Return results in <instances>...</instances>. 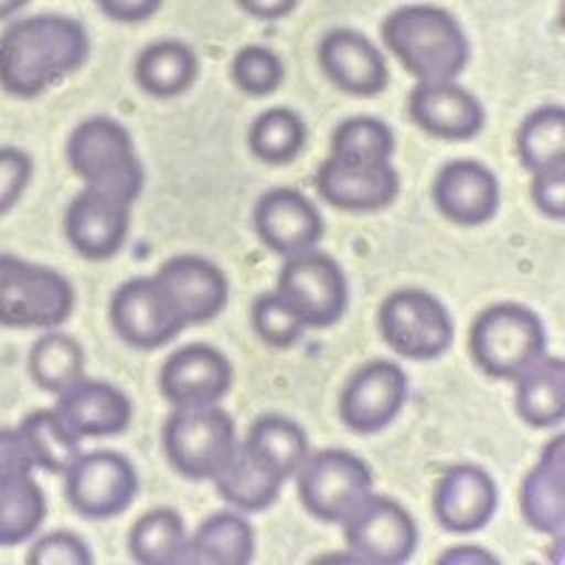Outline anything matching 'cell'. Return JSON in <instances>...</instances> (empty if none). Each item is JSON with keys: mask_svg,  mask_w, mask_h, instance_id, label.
Masks as SVG:
<instances>
[{"mask_svg": "<svg viewBox=\"0 0 565 565\" xmlns=\"http://www.w3.org/2000/svg\"><path fill=\"white\" fill-rule=\"evenodd\" d=\"M134 79L141 94L150 99L168 103V99L184 97L199 79V54L184 40H156L136 57Z\"/></svg>", "mask_w": 565, "mask_h": 565, "instance_id": "cell-26", "label": "cell"}, {"mask_svg": "<svg viewBox=\"0 0 565 565\" xmlns=\"http://www.w3.org/2000/svg\"><path fill=\"white\" fill-rule=\"evenodd\" d=\"M407 114L413 125L441 141H472L487 128L483 103L458 83H416Z\"/></svg>", "mask_w": 565, "mask_h": 565, "instance_id": "cell-22", "label": "cell"}, {"mask_svg": "<svg viewBox=\"0 0 565 565\" xmlns=\"http://www.w3.org/2000/svg\"><path fill=\"white\" fill-rule=\"evenodd\" d=\"M232 83L252 99L275 97L286 83L282 57L266 45H244L232 57Z\"/></svg>", "mask_w": 565, "mask_h": 565, "instance_id": "cell-38", "label": "cell"}, {"mask_svg": "<svg viewBox=\"0 0 565 565\" xmlns=\"http://www.w3.org/2000/svg\"><path fill=\"white\" fill-rule=\"evenodd\" d=\"M532 201L548 221H565V161L532 175Z\"/></svg>", "mask_w": 565, "mask_h": 565, "instance_id": "cell-41", "label": "cell"}, {"mask_svg": "<svg viewBox=\"0 0 565 565\" xmlns=\"http://www.w3.org/2000/svg\"><path fill=\"white\" fill-rule=\"evenodd\" d=\"M467 559H478V563H498L489 552L483 548H450V552L444 554L438 563H467Z\"/></svg>", "mask_w": 565, "mask_h": 565, "instance_id": "cell-44", "label": "cell"}, {"mask_svg": "<svg viewBox=\"0 0 565 565\" xmlns=\"http://www.w3.org/2000/svg\"><path fill=\"white\" fill-rule=\"evenodd\" d=\"M252 328L271 351H291L309 331L300 311L280 291H266L252 302Z\"/></svg>", "mask_w": 565, "mask_h": 565, "instance_id": "cell-37", "label": "cell"}, {"mask_svg": "<svg viewBox=\"0 0 565 565\" xmlns=\"http://www.w3.org/2000/svg\"><path fill=\"white\" fill-rule=\"evenodd\" d=\"M241 447L255 461L266 463V467H271L289 481V478L297 476L300 463L309 458V433L295 418L269 413V416H260L257 422H252Z\"/></svg>", "mask_w": 565, "mask_h": 565, "instance_id": "cell-30", "label": "cell"}, {"mask_svg": "<svg viewBox=\"0 0 565 565\" xmlns=\"http://www.w3.org/2000/svg\"><path fill=\"white\" fill-rule=\"evenodd\" d=\"M54 411L79 438H116L130 427L134 402L110 382L83 380L57 396Z\"/></svg>", "mask_w": 565, "mask_h": 565, "instance_id": "cell-24", "label": "cell"}, {"mask_svg": "<svg viewBox=\"0 0 565 565\" xmlns=\"http://www.w3.org/2000/svg\"><path fill=\"white\" fill-rule=\"evenodd\" d=\"M90 54L88 29L77 18L40 12L20 18L0 38V83L14 99H38L74 77Z\"/></svg>", "mask_w": 565, "mask_h": 565, "instance_id": "cell-1", "label": "cell"}, {"mask_svg": "<svg viewBox=\"0 0 565 565\" xmlns=\"http://www.w3.org/2000/svg\"><path fill=\"white\" fill-rule=\"evenodd\" d=\"M433 204L456 226H483L501 210V181L478 159H452L436 173Z\"/></svg>", "mask_w": 565, "mask_h": 565, "instance_id": "cell-21", "label": "cell"}, {"mask_svg": "<svg viewBox=\"0 0 565 565\" xmlns=\"http://www.w3.org/2000/svg\"><path fill=\"white\" fill-rule=\"evenodd\" d=\"M518 159L529 173L554 168L565 161V108L559 103H548L534 108L518 128L514 136Z\"/></svg>", "mask_w": 565, "mask_h": 565, "instance_id": "cell-36", "label": "cell"}, {"mask_svg": "<svg viewBox=\"0 0 565 565\" xmlns=\"http://www.w3.org/2000/svg\"><path fill=\"white\" fill-rule=\"evenodd\" d=\"M65 159L88 190L134 204L145 193L148 170L136 153L134 136L119 119L90 116L71 130L65 141Z\"/></svg>", "mask_w": 565, "mask_h": 565, "instance_id": "cell-3", "label": "cell"}, {"mask_svg": "<svg viewBox=\"0 0 565 565\" xmlns=\"http://www.w3.org/2000/svg\"><path fill=\"white\" fill-rule=\"evenodd\" d=\"M396 134L380 116H351L331 134V156L340 164H393Z\"/></svg>", "mask_w": 565, "mask_h": 565, "instance_id": "cell-35", "label": "cell"}, {"mask_svg": "<svg viewBox=\"0 0 565 565\" xmlns=\"http://www.w3.org/2000/svg\"><path fill=\"white\" fill-rule=\"evenodd\" d=\"M235 385L230 356L206 342H190L164 360L159 391L173 407L221 405Z\"/></svg>", "mask_w": 565, "mask_h": 565, "instance_id": "cell-16", "label": "cell"}, {"mask_svg": "<svg viewBox=\"0 0 565 565\" xmlns=\"http://www.w3.org/2000/svg\"><path fill=\"white\" fill-rule=\"evenodd\" d=\"M161 450L181 478L212 483L241 450L238 424L221 405L173 407L161 427Z\"/></svg>", "mask_w": 565, "mask_h": 565, "instance_id": "cell-5", "label": "cell"}, {"mask_svg": "<svg viewBox=\"0 0 565 565\" xmlns=\"http://www.w3.org/2000/svg\"><path fill=\"white\" fill-rule=\"evenodd\" d=\"M317 193L328 206L351 215H376L396 204L402 175L396 164H340L326 159L317 170Z\"/></svg>", "mask_w": 565, "mask_h": 565, "instance_id": "cell-23", "label": "cell"}, {"mask_svg": "<svg viewBox=\"0 0 565 565\" xmlns=\"http://www.w3.org/2000/svg\"><path fill=\"white\" fill-rule=\"evenodd\" d=\"M108 320L119 342L134 351H159L184 331L153 277H130L110 295Z\"/></svg>", "mask_w": 565, "mask_h": 565, "instance_id": "cell-17", "label": "cell"}, {"mask_svg": "<svg viewBox=\"0 0 565 565\" xmlns=\"http://www.w3.org/2000/svg\"><path fill=\"white\" fill-rule=\"evenodd\" d=\"M317 60L328 83L348 97L373 99L391 85L385 54L356 29H331L322 34Z\"/></svg>", "mask_w": 565, "mask_h": 565, "instance_id": "cell-19", "label": "cell"}, {"mask_svg": "<svg viewBox=\"0 0 565 565\" xmlns=\"http://www.w3.org/2000/svg\"><path fill=\"white\" fill-rule=\"evenodd\" d=\"M49 501L34 481V463L23 452L18 433L0 430V546H23L43 526Z\"/></svg>", "mask_w": 565, "mask_h": 565, "instance_id": "cell-13", "label": "cell"}, {"mask_svg": "<svg viewBox=\"0 0 565 565\" xmlns=\"http://www.w3.org/2000/svg\"><path fill=\"white\" fill-rule=\"evenodd\" d=\"M257 238L282 260L311 252L326 238V218L297 186H275L257 199L252 212Z\"/></svg>", "mask_w": 565, "mask_h": 565, "instance_id": "cell-15", "label": "cell"}, {"mask_svg": "<svg viewBox=\"0 0 565 565\" xmlns=\"http://www.w3.org/2000/svg\"><path fill=\"white\" fill-rule=\"evenodd\" d=\"M65 241L88 264L114 260L128 244L130 206L85 186L63 218Z\"/></svg>", "mask_w": 565, "mask_h": 565, "instance_id": "cell-20", "label": "cell"}, {"mask_svg": "<svg viewBox=\"0 0 565 565\" xmlns=\"http://www.w3.org/2000/svg\"><path fill=\"white\" fill-rule=\"evenodd\" d=\"M77 306L74 282L57 269L0 255V326L14 331H57Z\"/></svg>", "mask_w": 565, "mask_h": 565, "instance_id": "cell-6", "label": "cell"}, {"mask_svg": "<svg viewBox=\"0 0 565 565\" xmlns=\"http://www.w3.org/2000/svg\"><path fill=\"white\" fill-rule=\"evenodd\" d=\"M342 529L353 559L365 565H405L422 543L416 518L398 501L376 492Z\"/></svg>", "mask_w": 565, "mask_h": 565, "instance_id": "cell-12", "label": "cell"}, {"mask_svg": "<svg viewBox=\"0 0 565 565\" xmlns=\"http://www.w3.org/2000/svg\"><path fill=\"white\" fill-rule=\"evenodd\" d=\"M469 356L489 380L514 382L548 351L546 326L523 302H494L469 326Z\"/></svg>", "mask_w": 565, "mask_h": 565, "instance_id": "cell-4", "label": "cell"}, {"mask_svg": "<svg viewBox=\"0 0 565 565\" xmlns=\"http://www.w3.org/2000/svg\"><path fill=\"white\" fill-rule=\"evenodd\" d=\"M29 565H94L90 546L71 529H57L32 543L26 554Z\"/></svg>", "mask_w": 565, "mask_h": 565, "instance_id": "cell-39", "label": "cell"}, {"mask_svg": "<svg viewBox=\"0 0 565 565\" xmlns=\"http://www.w3.org/2000/svg\"><path fill=\"white\" fill-rule=\"evenodd\" d=\"M14 433L34 469H43L49 476L65 478L85 456L83 438L71 430L57 411H32L14 427Z\"/></svg>", "mask_w": 565, "mask_h": 565, "instance_id": "cell-28", "label": "cell"}, {"mask_svg": "<svg viewBox=\"0 0 565 565\" xmlns=\"http://www.w3.org/2000/svg\"><path fill=\"white\" fill-rule=\"evenodd\" d=\"M514 411L532 430H554L565 418V362L543 356L514 380Z\"/></svg>", "mask_w": 565, "mask_h": 565, "instance_id": "cell-27", "label": "cell"}, {"mask_svg": "<svg viewBox=\"0 0 565 565\" xmlns=\"http://www.w3.org/2000/svg\"><path fill=\"white\" fill-rule=\"evenodd\" d=\"M297 0H238V9L257 20H282L297 12Z\"/></svg>", "mask_w": 565, "mask_h": 565, "instance_id": "cell-43", "label": "cell"}, {"mask_svg": "<svg viewBox=\"0 0 565 565\" xmlns=\"http://www.w3.org/2000/svg\"><path fill=\"white\" fill-rule=\"evenodd\" d=\"M521 514L532 532L563 537L565 529V438L554 436L540 450L521 487Z\"/></svg>", "mask_w": 565, "mask_h": 565, "instance_id": "cell-25", "label": "cell"}, {"mask_svg": "<svg viewBox=\"0 0 565 565\" xmlns=\"http://www.w3.org/2000/svg\"><path fill=\"white\" fill-rule=\"evenodd\" d=\"M29 376L43 393L63 396L65 391L85 380V348L77 337L65 331H45L29 348Z\"/></svg>", "mask_w": 565, "mask_h": 565, "instance_id": "cell-33", "label": "cell"}, {"mask_svg": "<svg viewBox=\"0 0 565 565\" xmlns=\"http://www.w3.org/2000/svg\"><path fill=\"white\" fill-rule=\"evenodd\" d=\"M376 326L387 348L413 362L441 360L456 342L450 309L436 295L416 286L387 295L376 315Z\"/></svg>", "mask_w": 565, "mask_h": 565, "instance_id": "cell-8", "label": "cell"}, {"mask_svg": "<svg viewBox=\"0 0 565 565\" xmlns=\"http://www.w3.org/2000/svg\"><path fill=\"white\" fill-rule=\"evenodd\" d=\"M212 483H215L218 494L224 498V503H230L232 509H238L244 514H260L269 512L280 501L286 478L271 467H266V463L255 461L241 447L235 458L226 463L224 472Z\"/></svg>", "mask_w": 565, "mask_h": 565, "instance_id": "cell-31", "label": "cell"}, {"mask_svg": "<svg viewBox=\"0 0 565 565\" xmlns=\"http://www.w3.org/2000/svg\"><path fill=\"white\" fill-rule=\"evenodd\" d=\"M382 43L418 83H456L469 65L461 20L436 3H407L382 20Z\"/></svg>", "mask_w": 565, "mask_h": 565, "instance_id": "cell-2", "label": "cell"}, {"mask_svg": "<svg viewBox=\"0 0 565 565\" xmlns=\"http://www.w3.org/2000/svg\"><path fill=\"white\" fill-rule=\"evenodd\" d=\"M161 297L184 328L206 326L230 302V277L215 260L201 255H175L153 275Z\"/></svg>", "mask_w": 565, "mask_h": 565, "instance_id": "cell-14", "label": "cell"}, {"mask_svg": "<svg viewBox=\"0 0 565 565\" xmlns=\"http://www.w3.org/2000/svg\"><path fill=\"white\" fill-rule=\"evenodd\" d=\"M34 179V159L23 148L3 145L0 148V215L18 206L23 193L29 190Z\"/></svg>", "mask_w": 565, "mask_h": 565, "instance_id": "cell-40", "label": "cell"}, {"mask_svg": "<svg viewBox=\"0 0 565 565\" xmlns=\"http://www.w3.org/2000/svg\"><path fill=\"white\" fill-rule=\"evenodd\" d=\"M297 498L302 509L320 523L342 526L365 507L373 494L371 463L362 456L342 447L309 452V458L297 469Z\"/></svg>", "mask_w": 565, "mask_h": 565, "instance_id": "cell-7", "label": "cell"}, {"mask_svg": "<svg viewBox=\"0 0 565 565\" xmlns=\"http://www.w3.org/2000/svg\"><path fill=\"white\" fill-rule=\"evenodd\" d=\"M309 141V125L297 110L271 105L255 116L249 128V150L260 164L286 168L300 159Z\"/></svg>", "mask_w": 565, "mask_h": 565, "instance_id": "cell-34", "label": "cell"}, {"mask_svg": "<svg viewBox=\"0 0 565 565\" xmlns=\"http://www.w3.org/2000/svg\"><path fill=\"white\" fill-rule=\"evenodd\" d=\"M128 554L139 565H184L190 554L184 518L170 507L145 512L128 532Z\"/></svg>", "mask_w": 565, "mask_h": 565, "instance_id": "cell-32", "label": "cell"}, {"mask_svg": "<svg viewBox=\"0 0 565 565\" xmlns=\"http://www.w3.org/2000/svg\"><path fill=\"white\" fill-rule=\"evenodd\" d=\"M161 0H97V9L116 23H145L161 12Z\"/></svg>", "mask_w": 565, "mask_h": 565, "instance_id": "cell-42", "label": "cell"}, {"mask_svg": "<svg viewBox=\"0 0 565 565\" xmlns=\"http://www.w3.org/2000/svg\"><path fill=\"white\" fill-rule=\"evenodd\" d=\"M302 315L309 331L334 328L351 302L345 269L328 252L311 249L282 260L277 289Z\"/></svg>", "mask_w": 565, "mask_h": 565, "instance_id": "cell-9", "label": "cell"}, {"mask_svg": "<svg viewBox=\"0 0 565 565\" xmlns=\"http://www.w3.org/2000/svg\"><path fill=\"white\" fill-rule=\"evenodd\" d=\"M501 507V489L478 463H452L433 489V514L447 534H478Z\"/></svg>", "mask_w": 565, "mask_h": 565, "instance_id": "cell-18", "label": "cell"}, {"mask_svg": "<svg viewBox=\"0 0 565 565\" xmlns=\"http://www.w3.org/2000/svg\"><path fill=\"white\" fill-rule=\"evenodd\" d=\"M257 552L255 526L238 509H224L199 523L190 537L186 563L195 565H249Z\"/></svg>", "mask_w": 565, "mask_h": 565, "instance_id": "cell-29", "label": "cell"}, {"mask_svg": "<svg viewBox=\"0 0 565 565\" xmlns=\"http://www.w3.org/2000/svg\"><path fill=\"white\" fill-rule=\"evenodd\" d=\"M136 494L139 472L116 450L85 452L65 476V501L88 521H114L134 507Z\"/></svg>", "mask_w": 565, "mask_h": 565, "instance_id": "cell-10", "label": "cell"}, {"mask_svg": "<svg viewBox=\"0 0 565 565\" xmlns=\"http://www.w3.org/2000/svg\"><path fill=\"white\" fill-rule=\"evenodd\" d=\"M411 380L393 360H371L348 376L340 393V422L353 436L387 430L407 405Z\"/></svg>", "mask_w": 565, "mask_h": 565, "instance_id": "cell-11", "label": "cell"}]
</instances>
